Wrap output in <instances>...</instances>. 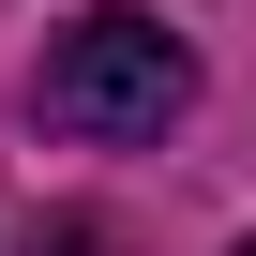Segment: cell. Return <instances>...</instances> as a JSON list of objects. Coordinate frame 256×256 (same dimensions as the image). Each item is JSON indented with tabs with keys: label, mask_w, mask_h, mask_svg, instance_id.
<instances>
[{
	"label": "cell",
	"mask_w": 256,
	"mask_h": 256,
	"mask_svg": "<svg viewBox=\"0 0 256 256\" xmlns=\"http://www.w3.org/2000/svg\"><path fill=\"white\" fill-rule=\"evenodd\" d=\"M196 106V60L166 16H136V0H106V16H76L46 46V120L60 136H166V120Z\"/></svg>",
	"instance_id": "obj_1"
},
{
	"label": "cell",
	"mask_w": 256,
	"mask_h": 256,
	"mask_svg": "<svg viewBox=\"0 0 256 256\" xmlns=\"http://www.w3.org/2000/svg\"><path fill=\"white\" fill-rule=\"evenodd\" d=\"M30 256H120V226H90V211H46V226H30Z\"/></svg>",
	"instance_id": "obj_2"
},
{
	"label": "cell",
	"mask_w": 256,
	"mask_h": 256,
	"mask_svg": "<svg viewBox=\"0 0 256 256\" xmlns=\"http://www.w3.org/2000/svg\"><path fill=\"white\" fill-rule=\"evenodd\" d=\"M241 256H256V241H241Z\"/></svg>",
	"instance_id": "obj_3"
}]
</instances>
